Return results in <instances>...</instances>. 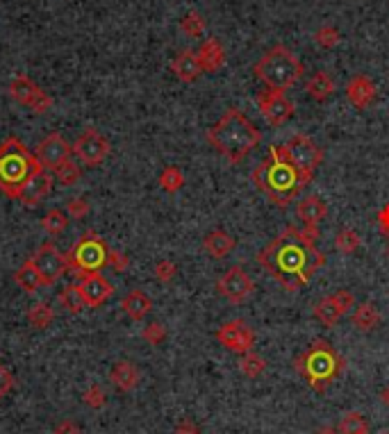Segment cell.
Returning <instances> with one entry per match:
<instances>
[{"mask_svg":"<svg viewBox=\"0 0 389 434\" xmlns=\"http://www.w3.org/2000/svg\"><path fill=\"white\" fill-rule=\"evenodd\" d=\"M317 234L287 225L271 244L257 253V264L289 294L303 289L326 266V253L317 248Z\"/></svg>","mask_w":389,"mask_h":434,"instance_id":"1","label":"cell"},{"mask_svg":"<svg viewBox=\"0 0 389 434\" xmlns=\"http://www.w3.org/2000/svg\"><path fill=\"white\" fill-rule=\"evenodd\" d=\"M312 178L315 173L296 166L287 155L285 146H271L269 157L262 159V164H257L251 173L255 189L262 191L271 205L280 210H287L298 198V193L310 187Z\"/></svg>","mask_w":389,"mask_h":434,"instance_id":"2","label":"cell"},{"mask_svg":"<svg viewBox=\"0 0 389 434\" xmlns=\"http://www.w3.org/2000/svg\"><path fill=\"white\" fill-rule=\"evenodd\" d=\"M205 139H208V144L221 157L228 159L230 164H239V161H244L259 144H262V132H259V127L242 110L230 107V110H225V114L208 130Z\"/></svg>","mask_w":389,"mask_h":434,"instance_id":"3","label":"cell"},{"mask_svg":"<svg viewBox=\"0 0 389 434\" xmlns=\"http://www.w3.org/2000/svg\"><path fill=\"white\" fill-rule=\"evenodd\" d=\"M294 368L308 379L312 389L326 392L334 379L342 375V371L346 368V360L328 341L317 339L310 343L308 350H303L296 357Z\"/></svg>","mask_w":389,"mask_h":434,"instance_id":"4","label":"cell"},{"mask_svg":"<svg viewBox=\"0 0 389 434\" xmlns=\"http://www.w3.org/2000/svg\"><path fill=\"white\" fill-rule=\"evenodd\" d=\"M41 171L35 153H30L28 146L18 137H7L0 144V191L7 198L18 196L21 187Z\"/></svg>","mask_w":389,"mask_h":434,"instance_id":"5","label":"cell"},{"mask_svg":"<svg viewBox=\"0 0 389 434\" xmlns=\"http://www.w3.org/2000/svg\"><path fill=\"white\" fill-rule=\"evenodd\" d=\"M253 73L259 82L266 84V89H278V91H287L294 84H298V80L305 73V67L298 59V55H294L287 46L278 43V46L269 48L262 57L255 62Z\"/></svg>","mask_w":389,"mask_h":434,"instance_id":"6","label":"cell"},{"mask_svg":"<svg viewBox=\"0 0 389 434\" xmlns=\"http://www.w3.org/2000/svg\"><path fill=\"white\" fill-rule=\"evenodd\" d=\"M107 253L110 248L103 239L96 234L94 230H86L75 246L71 248L69 257V268L73 270V275L82 280L89 273H98V270L107 264Z\"/></svg>","mask_w":389,"mask_h":434,"instance_id":"7","label":"cell"},{"mask_svg":"<svg viewBox=\"0 0 389 434\" xmlns=\"http://www.w3.org/2000/svg\"><path fill=\"white\" fill-rule=\"evenodd\" d=\"M32 262H35L39 275L43 280V287H52L55 282H60L69 270V257L62 255L60 248L48 241V244H41L35 255H32Z\"/></svg>","mask_w":389,"mask_h":434,"instance_id":"8","label":"cell"},{"mask_svg":"<svg viewBox=\"0 0 389 434\" xmlns=\"http://www.w3.org/2000/svg\"><path fill=\"white\" fill-rule=\"evenodd\" d=\"M216 291H219V296L223 300H228L230 305H244V302L253 296L255 282L244 270V266H230L219 280H216Z\"/></svg>","mask_w":389,"mask_h":434,"instance_id":"9","label":"cell"},{"mask_svg":"<svg viewBox=\"0 0 389 434\" xmlns=\"http://www.w3.org/2000/svg\"><path fill=\"white\" fill-rule=\"evenodd\" d=\"M255 103H257V110L262 112V116L266 118L269 125L280 127L285 125L291 116H294L296 107L291 103L285 91H278V89H264L255 96Z\"/></svg>","mask_w":389,"mask_h":434,"instance_id":"10","label":"cell"},{"mask_svg":"<svg viewBox=\"0 0 389 434\" xmlns=\"http://www.w3.org/2000/svg\"><path fill=\"white\" fill-rule=\"evenodd\" d=\"M216 341L235 355H246L255 348V332L244 319H232L216 330Z\"/></svg>","mask_w":389,"mask_h":434,"instance_id":"11","label":"cell"},{"mask_svg":"<svg viewBox=\"0 0 389 434\" xmlns=\"http://www.w3.org/2000/svg\"><path fill=\"white\" fill-rule=\"evenodd\" d=\"M73 155L86 166H101L110 155V141L103 137L96 127H86L84 132L75 139Z\"/></svg>","mask_w":389,"mask_h":434,"instance_id":"12","label":"cell"},{"mask_svg":"<svg viewBox=\"0 0 389 434\" xmlns=\"http://www.w3.org/2000/svg\"><path fill=\"white\" fill-rule=\"evenodd\" d=\"M287 155L291 157L296 166H300L303 171L315 173L321 161H323V148L317 144L315 139L308 135H291L287 144H283Z\"/></svg>","mask_w":389,"mask_h":434,"instance_id":"13","label":"cell"},{"mask_svg":"<svg viewBox=\"0 0 389 434\" xmlns=\"http://www.w3.org/2000/svg\"><path fill=\"white\" fill-rule=\"evenodd\" d=\"M9 96H12L16 103L30 107L35 114H46L52 105L50 96L43 91L39 84L32 82L28 75H16V78L9 82Z\"/></svg>","mask_w":389,"mask_h":434,"instance_id":"14","label":"cell"},{"mask_svg":"<svg viewBox=\"0 0 389 434\" xmlns=\"http://www.w3.org/2000/svg\"><path fill=\"white\" fill-rule=\"evenodd\" d=\"M355 307V296L349 289H339L334 294L321 298L315 305V319H319L326 328H334L346 314Z\"/></svg>","mask_w":389,"mask_h":434,"instance_id":"15","label":"cell"},{"mask_svg":"<svg viewBox=\"0 0 389 434\" xmlns=\"http://www.w3.org/2000/svg\"><path fill=\"white\" fill-rule=\"evenodd\" d=\"M71 153H73V146L67 144V139H64L60 132H50L46 139L39 141V146L35 150V157L41 164L43 171H55L57 166H62L64 161L71 159Z\"/></svg>","mask_w":389,"mask_h":434,"instance_id":"16","label":"cell"},{"mask_svg":"<svg viewBox=\"0 0 389 434\" xmlns=\"http://www.w3.org/2000/svg\"><path fill=\"white\" fill-rule=\"evenodd\" d=\"M296 216L303 221V225H305L308 232L321 236L319 225H321V221H326L328 205L323 202L319 196H315V193H310V196H305L296 205Z\"/></svg>","mask_w":389,"mask_h":434,"instance_id":"17","label":"cell"},{"mask_svg":"<svg viewBox=\"0 0 389 434\" xmlns=\"http://www.w3.org/2000/svg\"><path fill=\"white\" fill-rule=\"evenodd\" d=\"M78 287H80V294L84 298L86 307H101L103 302L114 294L112 282H107V278H103L101 273H89L78 282Z\"/></svg>","mask_w":389,"mask_h":434,"instance_id":"18","label":"cell"},{"mask_svg":"<svg viewBox=\"0 0 389 434\" xmlns=\"http://www.w3.org/2000/svg\"><path fill=\"white\" fill-rule=\"evenodd\" d=\"M50 189H52V176H50V171H43V169H41L39 173H35V176H32V178L23 184V187H21L16 200H18L21 205H26V207H35V205H39L41 198L48 196Z\"/></svg>","mask_w":389,"mask_h":434,"instance_id":"19","label":"cell"},{"mask_svg":"<svg viewBox=\"0 0 389 434\" xmlns=\"http://www.w3.org/2000/svg\"><path fill=\"white\" fill-rule=\"evenodd\" d=\"M346 98H349V103L360 112L366 110V107H371L373 101H376L373 80L366 78V75H362V73L353 75V78L346 82Z\"/></svg>","mask_w":389,"mask_h":434,"instance_id":"20","label":"cell"},{"mask_svg":"<svg viewBox=\"0 0 389 434\" xmlns=\"http://www.w3.org/2000/svg\"><path fill=\"white\" fill-rule=\"evenodd\" d=\"M171 71L176 73V78L180 82H185V84H191V82H196L201 78V62H198V55H196V50H180L176 59L171 62Z\"/></svg>","mask_w":389,"mask_h":434,"instance_id":"21","label":"cell"},{"mask_svg":"<svg viewBox=\"0 0 389 434\" xmlns=\"http://www.w3.org/2000/svg\"><path fill=\"white\" fill-rule=\"evenodd\" d=\"M196 55H198L203 73H216L225 64V50L221 46V41L214 37H208L201 43Z\"/></svg>","mask_w":389,"mask_h":434,"instance_id":"22","label":"cell"},{"mask_svg":"<svg viewBox=\"0 0 389 434\" xmlns=\"http://www.w3.org/2000/svg\"><path fill=\"white\" fill-rule=\"evenodd\" d=\"M203 248H205V253H208L210 257L214 259H223V257H228L235 248H237V239L230 234V232H225V230H212L205 234L203 239Z\"/></svg>","mask_w":389,"mask_h":434,"instance_id":"23","label":"cell"},{"mask_svg":"<svg viewBox=\"0 0 389 434\" xmlns=\"http://www.w3.org/2000/svg\"><path fill=\"white\" fill-rule=\"evenodd\" d=\"M121 307L133 321H144L150 314V309H153V300L142 289H133L128 296H123Z\"/></svg>","mask_w":389,"mask_h":434,"instance_id":"24","label":"cell"},{"mask_svg":"<svg viewBox=\"0 0 389 434\" xmlns=\"http://www.w3.org/2000/svg\"><path fill=\"white\" fill-rule=\"evenodd\" d=\"M334 80L330 78V73L328 71H317V73H312L310 75V80L305 82V91L312 101H317V103H326L330 96L334 93Z\"/></svg>","mask_w":389,"mask_h":434,"instance_id":"25","label":"cell"},{"mask_svg":"<svg viewBox=\"0 0 389 434\" xmlns=\"http://www.w3.org/2000/svg\"><path fill=\"white\" fill-rule=\"evenodd\" d=\"M112 384L118 392H133L139 384V368L133 362H118L110 373Z\"/></svg>","mask_w":389,"mask_h":434,"instance_id":"26","label":"cell"},{"mask_svg":"<svg viewBox=\"0 0 389 434\" xmlns=\"http://www.w3.org/2000/svg\"><path fill=\"white\" fill-rule=\"evenodd\" d=\"M380 321H383L380 309H378L373 302H362V305H358L353 312V325L360 332H373L378 325H380Z\"/></svg>","mask_w":389,"mask_h":434,"instance_id":"27","label":"cell"},{"mask_svg":"<svg viewBox=\"0 0 389 434\" xmlns=\"http://www.w3.org/2000/svg\"><path fill=\"white\" fill-rule=\"evenodd\" d=\"M14 282L26 291V294H37V291L43 287V280L39 275L35 262H32V257L21 264V268L14 273Z\"/></svg>","mask_w":389,"mask_h":434,"instance_id":"28","label":"cell"},{"mask_svg":"<svg viewBox=\"0 0 389 434\" xmlns=\"http://www.w3.org/2000/svg\"><path fill=\"white\" fill-rule=\"evenodd\" d=\"M55 321V312L48 305V302H35L28 309V323L37 330H46L48 325Z\"/></svg>","mask_w":389,"mask_h":434,"instance_id":"29","label":"cell"},{"mask_svg":"<svg viewBox=\"0 0 389 434\" xmlns=\"http://www.w3.org/2000/svg\"><path fill=\"white\" fill-rule=\"evenodd\" d=\"M360 246H362V236L358 230H353V227H342L337 236H334V248H337L342 255H353Z\"/></svg>","mask_w":389,"mask_h":434,"instance_id":"30","label":"cell"},{"mask_svg":"<svg viewBox=\"0 0 389 434\" xmlns=\"http://www.w3.org/2000/svg\"><path fill=\"white\" fill-rule=\"evenodd\" d=\"M60 305L67 309L69 314H80L86 305H84V298L80 294V287L78 285H67L60 291Z\"/></svg>","mask_w":389,"mask_h":434,"instance_id":"31","label":"cell"},{"mask_svg":"<svg viewBox=\"0 0 389 434\" xmlns=\"http://www.w3.org/2000/svg\"><path fill=\"white\" fill-rule=\"evenodd\" d=\"M264 371H266V360H264L262 355H257L255 350L242 355V360H239V373L242 375L255 379V377L262 375Z\"/></svg>","mask_w":389,"mask_h":434,"instance_id":"32","label":"cell"},{"mask_svg":"<svg viewBox=\"0 0 389 434\" xmlns=\"http://www.w3.org/2000/svg\"><path fill=\"white\" fill-rule=\"evenodd\" d=\"M337 430L342 434H371L369 423H366L362 411H349V414H344Z\"/></svg>","mask_w":389,"mask_h":434,"instance_id":"33","label":"cell"},{"mask_svg":"<svg viewBox=\"0 0 389 434\" xmlns=\"http://www.w3.org/2000/svg\"><path fill=\"white\" fill-rule=\"evenodd\" d=\"M159 187L167 193H178L182 187H185V173H182L178 166H167L159 173Z\"/></svg>","mask_w":389,"mask_h":434,"instance_id":"34","label":"cell"},{"mask_svg":"<svg viewBox=\"0 0 389 434\" xmlns=\"http://www.w3.org/2000/svg\"><path fill=\"white\" fill-rule=\"evenodd\" d=\"M67 225H69V216H67V212H62V210H48L46 216L41 219V227L50 236L62 234L64 230H67Z\"/></svg>","mask_w":389,"mask_h":434,"instance_id":"35","label":"cell"},{"mask_svg":"<svg viewBox=\"0 0 389 434\" xmlns=\"http://www.w3.org/2000/svg\"><path fill=\"white\" fill-rule=\"evenodd\" d=\"M52 173H55L57 182H60V184H64V187H73V184H78V182H80V176H82L80 166L75 164L73 159H67L62 166H57V169L52 171Z\"/></svg>","mask_w":389,"mask_h":434,"instance_id":"36","label":"cell"},{"mask_svg":"<svg viewBox=\"0 0 389 434\" xmlns=\"http://www.w3.org/2000/svg\"><path fill=\"white\" fill-rule=\"evenodd\" d=\"M315 41L319 43L321 48H334V46H339V41H342V35H339V30L334 28V25H323L315 32Z\"/></svg>","mask_w":389,"mask_h":434,"instance_id":"37","label":"cell"},{"mask_svg":"<svg viewBox=\"0 0 389 434\" xmlns=\"http://www.w3.org/2000/svg\"><path fill=\"white\" fill-rule=\"evenodd\" d=\"M180 30L185 32L187 37H201L205 32V21L198 12H189L185 18L180 21Z\"/></svg>","mask_w":389,"mask_h":434,"instance_id":"38","label":"cell"},{"mask_svg":"<svg viewBox=\"0 0 389 434\" xmlns=\"http://www.w3.org/2000/svg\"><path fill=\"white\" fill-rule=\"evenodd\" d=\"M82 400H84V405L86 407H91V409H101L105 403H107V396L103 392V387L98 384H91L86 392L82 394Z\"/></svg>","mask_w":389,"mask_h":434,"instance_id":"39","label":"cell"},{"mask_svg":"<svg viewBox=\"0 0 389 434\" xmlns=\"http://www.w3.org/2000/svg\"><path fill=\"white\" fill-rule=\"evenodd\" d=\"M142 336H144V341L146 343H150V346H159L162 341L167 339V328L162 323H148L146 328H144V332H142Z\"/></svg>","mask_w":389,"mask_h":434,"instance_id":"40","label":"cell"},{"mask_svg":"<svg viewBox=\"0 0 389 434\" xmlns=\"http://www.w3.org/2000/svg\"><path fill=\"white\" fill-rule=\"evenodd\" d=\"M67 214L71 216V219H84L86 214H89V200L86 198H82V196H78V198H71L69 202H67Z\"/></svg>","mask_w":389,"mask_h":434,"instance_id":"41","label":"cell"},{"mask_svg":"<svg viewBox=\"0 0 389 434\" xmlns=\"http://www.w3.org/2000/svg\"><path fill=\"white\" fill-rule=\"evenodd\" d=\"M178 273V266L171 262V259H162V262L155 264V278L162 282V285H167V282H171L173 278H176Z\"/></svg>","mask_w":389,"mask_h":434,"instance_id":"42","label":"cell"},{"mask_svg":"<svg viewBox=\"0 0 389 434\" xmlns=\"http://www.w3.org/2000/svg\"><path fill=\"white\" fill-rule=\"evenodd\" d=\"M107 264H110L116 273H123V270L130 266V259H128L125 253L116 251V248H110V253H107Z\"/></svg>","mask_w":389,"mask_h":434,"instance_id":"43","label":"cell"},{"mask_svg":"<svg viewBox=\"0 0 389 434\" xmlns=\"http://www.w3.org/2000/svg\"><path fill=\"white\" fill-rule=\"evenodd\" d=\"M14 387V375L7 371V368L0 364V400H3Z\"/></svg>","mask_w":389,"mask_h":434,"instance_id":"44","label":"cell"},{"mask_svg":"<svg viewBox=\"0 0 389 434\" xmlns=\"http://www.w3.org/2000/svg\"><path fill=\"white\" fill-rule=\"evenodd\" d=\"M376 221H378V227H380L383 236H387V241H389V202L385 205L380 212H378Z\"/></svg>","mask_w":389,"mask_h":434,"instance_id":"45","label":"cell"},{"mask_svg":"<svg viewBox=\"0 0 389 434\" xmlns=\"http://www.w3.org/2000/svg\"><path fill=\"white\" fill-rule=\"evenodd\" d=\"M176 434H201V428L191 418H182L176 426Z\"/></svg>","mask_w":389,"mask_h":434,"instance_id":"46","label":"cell"},{"mask_svg":"<svg viewBox=\"0 0 389 434\" xmlns=\"http://www.w3.org/2000/svg\"><path fill=\"white\" fill-rule=\"evenodd\" d=\"M52 434H80V428H78V423H73V421H62L60 426L55 428V432Z\"/></svg>","mask_w":389,"mask_h":434,"instance_id":"47","label":"cell"},{"mask_svg":"<svg viewBox=\"0 0 389 434\" xmlns=\"http://www.w3.org/2000/svg\"><path fill=\"white\" fill-rule=\"evenodd\" d=\"M315 434H342L337 428H330V426H326V428H321V430H317Z\"/></svg>","mask_w":389,"mask_h":434,"instance_id":"48","label":"cell"},{"mask_svg":"<svg viewBox=\"0 0 389 434\" xmlns=\"http://www.w3.org/2000/svg\"><path fill=\"white\" fill-rule=\"evenodd\" d=\"M380 400H383V405H385V407H389V384L380 392Z\"/></svg>","mask_w":389,"mask_h":434,"instance_id":"49","label":"cell"},{"mask_svg":"<svg viewBox=\"0 0 389 434\" xmlns=\"http://www.w3.org/2000/svg\"><path fill=\"white\" fill-rule=\"evenodd\" d=\"M385 255L389 257V241H387V248H385Z\"/></svg>","mask_w":389,"mask_h":434,"instance_id":"50","label":"cell"},{"mask_svg":"<svg viewBox=\"0 0 389 434\" xmlns=\"http://www.w3.org/2000/svg\"><path fill=\"white\" fill-rule=\"evenodd\" d=\"M380 434H389V432H380Z\"/></svg>","mask_w":389,"mask_h":434,"instance_id":"51","label":"cell"}]
</instances>
